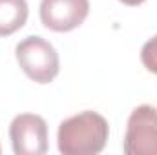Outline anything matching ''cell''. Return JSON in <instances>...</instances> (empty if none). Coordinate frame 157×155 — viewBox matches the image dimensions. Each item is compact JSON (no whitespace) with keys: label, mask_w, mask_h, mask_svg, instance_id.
<instances>
[{"label":"cell","mask_w":157,"mask_h":155,"mask_svg":"<svg viewBox=\"0 0 157 155\" xmlns=\"http://www.w3.org/2000/svg\"><path fill=\"white\" fill-rule=\"evenodd\" d=\"M9 139L17 155H44L48 152V124L40 115L20 113L11 120Z\"/></svg>","instance_id":"obj_4"},{"label":"cell","mask_w":157,"mask_h":155,"mask_svg":"<svg viewBox=\"0 0 157 155\" xmlns=\"http://www.w3.org/2000/svg\"><path fill=\"white\" fill-rule=\"evenodd\" d=\"M119 2H122V4H126V6H139V4H143L144 0H119Z\"/></svg>","instance_id":"obj_8"},{"label":"cell","mask_w":157,"mask_h":155,"mask_svg":"<svg viewBox=\"0 0 157 155\" xmlns=\"http://www.w3.org/2000/svg\"><path fill=\"white\" fill-rule=\"evenodd\" d=\"M29 15L26 0H0V37H9L24 28Z\"/></svg>","instance_id":"obj_6"},{"label":"cell","mask_w":157,"mask_h":155,"mask_svg":"<svg viewBox=\"0 0 157 155\" xmlns=\"http://www.w3.org/2000/svg\"><path fill=\"white\" fill-rule=\"evenodd\" d=\"M141 62L150 73L157 75V35L152 37L143 46V49H141Z\"/></svg>","instance_id":"obj_7"},{"label":"cell","mask_w":157,"mask_h":155,"mask_svg":"<svg viewBox=\"0 0 157 155\" xmlns=\"http://www.w3.org/2000/svg\"><path fill=\"white\" fill-rule=\"evenodd\" d=\"M90 13V0H42L40 20L44 28L68 33L77 29Z\"/></svg>","instance_id":"obj_5"},{"label":"cell","mask_w":157,"mask_h":155,"mask_svg":"<svg viewBox=\"0 0 157 155\" xmlns=\"http://www.w3.org/2000/svg\"><path fill=\"white\" fill-rule=\"evenodd\" d=\"M15 57L22 71L39 84H49L59 75L60 60L57 49L39 35H29L15 47Z\"/></svg>","instance_id":"obj_2"},{"label":"cell","mask_w":157,"mask_h":155,"mask_svg":"<svg viewBox=\"0 0 157 155\" xmlns=\"http://www.w3.org/2000/svg\"><path fill=\"white\" fill-rule=\"evenodd\" d=\"M0 152H2V150H0Z\"/></svg>","instance_id":"obj_9"},{"label":"cell","mask_w":157,"mask_h":155,"mask_svg":"<svg viewBox=\"0 0 157 155\" xmlns=\"http://www.w3.org/2000/svg\"><path fill=\"white\" fill-rule=\"evenodd\" d=\"M122 152L126 155H157V108L137 106L126 124Z\"/></svg>","instance_id":"obj_3"},{"label":"cell","mask_w":157,"mask_h":155,"mask_svg":"<svg viewBox=\"0 0 157 155\" xmlns=\"http://www.w3.org/2000/svg\"><path fill=\"white\" fill-rule=\"evenodd\" d=\"M108 120L97 112H80L60 122L57 133L59 152L64 155H97L108 142Z\"/></svg>","instance_id":"obj_1"}]
</instances>
